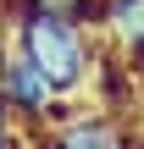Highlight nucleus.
<instances>
[{
	"instance_id": "f257e3e1",
	"label": "nucleus",
	"mask_w": 144,
	"mask_h": 149,
	"mask_svg": "<svg viewBox=\"0 0 144 149\" xmlns=\"http://www.w3.org/2000/svg\"><path fill=\"white\" fill-rule=\"evenodd\" d=\"M6 33H11L17 50H28V61L44 72V83L61 100L89 94L94 61H100V39H94L89 22L55 17V11H33V6H6Z\"/></svg>"
},
{
	"instance_id": "f03ea898",
	"label": "nucleus",
	"mask_w": 144,
	"mask_h": 149,
	"mask_svg": "<svg viewBox=\"0 0 144 149\" xmlns=\"http://www.w3.org/2000/svg\"><path fill=\"white\" fill-rule=\"evenodd\" d=\"M33 138L44 149H128L133 122L117 116V111H100V105H72L55 127H39Z\"/></svg>"
},
{
	"instance_id": "7ed1b4c3",
	"label": "nucleus",
	"mask_w": 144,
	"mask_h": 149,
	"mask_svg": "<svg viewBox=\"0 0 144 149\" xmlns=\"http://www.w3.org/2000/svg\"><path fill=\"white\" fill-rule=\"evenodd\" d=\"M6 105H11V116L17 122H28V127H39L44 122V111H50V100H55V88L44 83V72L28 61V50H17L11 44V61H6V94H0Z\"/></svg>"
},
{
	"instance_id": "20e7f679",
	"label": "nucleus",
	"mask_w": 144,
	"mask_h": 149,
	"mask_svg": "<svg viewBox=\"0 0 144 149\" xmlns=\"http://www.w3.org/2000/svg\"><path fill=\"white\" fill-rule=\"evenodd\" d=\"M94 39H100V50H117V55L133 61L144 50V0H100Z\"/></svg>"
},
{
	"instance_id": "39448f33",
	"label": "nucleus",
	"mask_w": 144,
	"mask_h": 149,
	"mask_svg": "<svg viewBox=\"0 0 144 149\" xmlns=\"http://www.w3.org/2000/svg\"><path fill=\"white\" fill-rule=\"evenodd\" d=\"M6 6H33V11L78 17V22H89V28H94V11H100V0H6Z\"/></svg>"
},
{
	"instance_id": "423d86ee",
	"label": "nucleus",
	"mask_w": 144,
	"mask_h": 149,
	"mask_svg": "<svg viewBox=\"0 0 144 149\" xmlns=\"http://www.w3.org/2000/svg\"><path fill=\"white\" fill-rule=\"evenodd\" d=\"M6 61H11V33L0 28V94H6Z\"/></svg>"
},
{
	"instance_id": "0eeeda50",
	"label": "nucleus",
	"mask_w": 144,
	"mask_h": 149,
	"mask_svg": "<svg viewBox=\"0 0 144 149\" xmlns=\"http://www.w3.org/2000/svg\"><path fill=\"white\" fill-rule=\"evenodd\" d=\"M133 72H139V83H144V50H139V55H133Z\"/></svg>"
},
{
	"instance_id": "6e6552de",
	"label": "nucleus",
	"mask_w": 144,
	"mask_h": 149,
	"mask_svg": "<svg viewBox=\"0 0 144 149\" xmlns=\"http://www.w3.org/2000/svg\"><path fill=\"white\" fill-rule=\"evenodd\" d=\"M0 28H6V0H0Z\"/></svg>"
},
{
	"instance_id": "1a4fd4ad",
	"label": "nucleus",
	"mask_w": 144,
	"mask_h": 149,
	"mask_svg": "<svg viewBox=\"0 0 144 149\" xmlns=\"http://www.w3.org/2000/svg\"><path fill=\"white\" fill-rule=\"evenodd\" d=\"M139 116H144V111H139Z\"/></svg>"
}]
</instances>
